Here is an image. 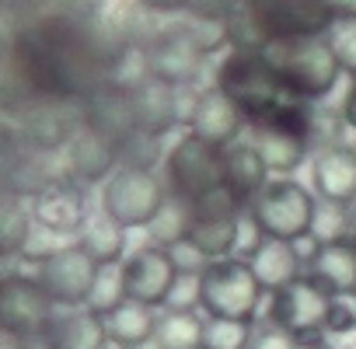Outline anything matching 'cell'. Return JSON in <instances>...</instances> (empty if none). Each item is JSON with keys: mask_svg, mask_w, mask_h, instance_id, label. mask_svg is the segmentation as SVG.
<instances>
[{"mask_svg": "<svg viewBox=\"0 0 356 349\" xmlns=\"http://www.w3.org/2000/svg\"><path fill=\"white\" fill-rule=\"evenodd\" d=\"M81 279V259L77 255H56L49 266H46V286L60 297L67 293H77V283Z\"/></svg>", "mask_w": 356, "mask_h": 349, "instance_id": "obj_2", "label": "cell"}, {"mask_svg": "<svg viewBox=\"0 0 356 349\" xmlns=\"http://www.w3.org/2000/svg\"><path fill=\"white\" fill-rule=\"evenodd\" d=\"M46 314V297L35 283L22 276L0 279V328L4 332H32Z\"/></svg>", "mask_w": 356, "mask_h": 349, "instance_id": "obj_1", "label": "cell"}, {"mask_svg": "<svg viewBox=\"0 0 356 349\" xmlns=\"http://www.w3.org/2000/svg\"><path fill=\"white\" fill-rule=\"evenodd\" d=\"M349 108L356 112V88H353V95H349Z\"/></svg>", "mask_w": 356, "mask_h": 349, "instance_id": "obj_6", "label": "cell"}, {"mask_svg": "<svg viewBox=\"0 0 356 349\" xmlns=\"http://www.w3.org/2000/svg\"><path fill=\"white\" fill-rule=\"evenodd\" d=\"M0 349H22V346H15V342H4V346H0Z\"/></svg>", "mask_w": 356, "mask_h": 349, "instance_id": "obj_7", "label": "cell"}, {"mask_svg": "<svg viewBox=\"0 0 356 349\" xmlns=\"http://www.w3.org/2000/svg\"><path fill=\"white\" fill-rule=\"evenodd\" d=\"M18 231H22V217L8 206H0V252H8L18 241Z\"/></svg>", "mask_w": 356, "mask_h": 349, "instance_id": "obj_4", "label": "cell"}, {"mask_svg": "<svg viewBox=\"0 0 356 349\" xmlns=\"http://www.w3.org/2000/svg\"><path fill=\"white\" fill-rule=\"evenodd\" d=\"M269 126H273L280 136H286V140H304V136L311 133V119H307V112H304L300 105H276Z\"/></svg>", "mask_w": 356, "mask_h": 349, "instance_id": "obj_3", "label": "cell"}, {"mask_svg": "<svg viewBox=\"0 0 356 349\" xmlns=\"http://www.w3.org/2000/svg\"><path fill=\"white\" fill-rule=\"evenodd\" d=\"M328 325H332V328H342V325H349V314H346V307H339V304H335V307L328 311Z\"/></svg>", "mask_w": 356, "mask_h": 349, "instance_id": "obj_5", "label": "cell"}]
</instances>
